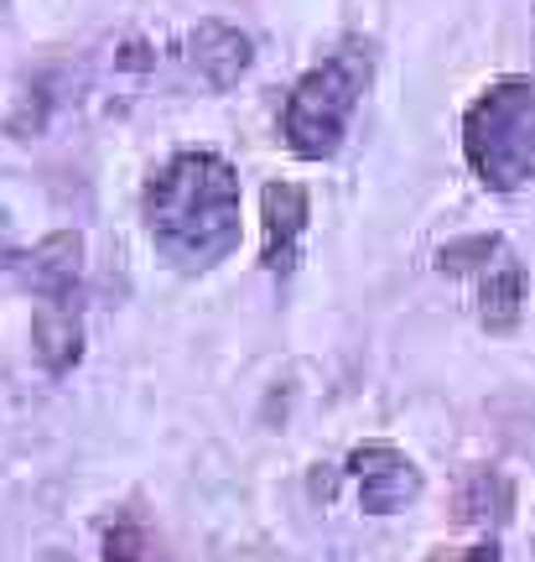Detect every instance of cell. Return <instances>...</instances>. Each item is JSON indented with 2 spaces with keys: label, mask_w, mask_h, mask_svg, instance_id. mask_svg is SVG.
I'll use <instances>...</instances> for the list:
<instances>
[{
  "label": "cell",
  "mask_w": 535,
  "mask_h": 562,
  "mask_svg": "<svg viewBox=\"0 0 535 562\" xmlns=\"http://www.w3.org/2000/svg\"><path fill=\"white\" fill-rule=\"evenodd\" d=\"M436 271L457 277L474 297L478 318L489 328H510L520 318V302H525V266L510 250V240L499 235H468L436 250Z\"/></svg>",
  "instance_id": "4"
},
{
  "label": "cell",
  "mask_w": 535,
  "mask_h": 562,
  "mask_svg": "<svg viewBox=\"0 0 535 562\" xmlns=\"http://www.w3.org/2000/svg\"><path fill=\"white\" fill-rule=\"evenodd\" d=\"M260 209H265V271H292L297 266V240L307 229V193L297 182H271L260 193Z\"/></svg>",
  "instance_id": "6"
},
{
  "label": "cell",
  "mask_w": 535,
  "mask_h": 562,
  "mask_svg": "<svg viewBox=\"0 0 535 562\" xmlns=\"http://www.w3.org/2000/svg\"><path fill=\"white\" fill-rule=\"evenodd\" d=\"M187 58L208 89H235L239 74L250 68V37L229 21H198V32L187 37Z\"/></svg>",
  "instance_id": "7"
},
{
  "label": "cell",
  "mask_w": 535,
  "mask_h": 562,
  "mask_svg": "<svg viewBox=\"0 0 535 562\" xmlns=\"http://www.w3.org/2000/svg\"><path fill=\"white\" fill-rule=\"evenodd\" d=\"M369 47H338L333 58H322L307 79L292 89V100H286V115H281V136L286 146L297 151L301 161H328L343 146V131L354 121L358 110V94H364V83H369Z\"/></svg>",
  "instance_id": "3"
},
{
  "label": "cell",
  "mask_w": 535,
  "mask_h": 562,
  "mask_svg": "<svg viewBox=\"0 0 535 562\" xmlns=\"http://www.w3.org/2000/svg\"><path fill=\"white\" fill-rule=\"evenodd\" d=\"M37 562H73V558H68V552H58V547H47V552H42Z\"/></svg>",
  "instance_id": "12"
},
{
  "label": "cell",
  "mask_w": 535,
  "mask_h": 562,
  "mask_svg": "<svg viewBox=\"0 0 535 562\" xmlns=\"http://www.w3.org/2000/svg\"><path fill=\"white\" fill-rule=\"evenodd\" d=\"M349 474L358 484V501L369 516H390L421 495V469L390 442H364L349 453Z\"/></svg>",
  "instance_id": "5"
},
{
  "label": "cell",
  "mask_w": 535,
  "mask_h": 562,
  "mask_svg": "<svg viewBox=\"0 0 535 562\" xmlns=\"http://www.w3.org/2000/svg\"><path fill=\"white\" fill-rule=\"evenodd\" d=\"M457 562H499V547H494V542H483V547H474V552H463Z\"/></svg>",
  "instance_id": "11"
},
{
  "label": "cell",
  "mask_w": 535,
  "mask_h": 562,
  "mask_svg": "<svg viewBox=\"0 0 535 562\" xmlns=\"http://www.w3.org/2000/svg\"><path fill=\"white\" fill-rule=\"evenodd\" d=\"M146 229L167 261L208 271L239 245V178L214 151H178L146 188Z\"/></svg>",
  "instance_id": "1"
},
{
  "label": "cell",
  "mask_w": 535,
  "mask_h": 562,
  "mask_svg": "<svg viewBox=\"0 0 535 562\" xmlns=\"http://www.w3.org/2000/svg\"><path fill=\"white\" fill-rule=\"evenodd\" d=\"M79 271H83V240L79 235H68V229L47 235L37 250L21 256V277H26V286H32L37 297L68 302L73 297V286H79Z\"/></svg>",
  "instance_id": "8"
},
{
  "label": "cell",
  "mask_w": 535,
  "mask_h": 562,
  "mask_svg": "<svg viewBox=\"0 0 535 562\" xmlns=\"http://www.w3.org/2000/svg\"><path fill=\"white\" fill-rule=\"evenodd\" d=\"M104 562H157V558H151V542H146L140 526L119 521L104 531Z\"/></svg>",
  "instance_id": "10"
},
{
  "label": "cell",
  "mask_w": 535,
  "mask_h": 562,
  "mask_svg": "<svg viewBox=\"0 0 535 562\" xmlns=\"http://www.w3.org/2000/svg\"><path fill=\"white\" fill-rule=\"evenodd\" d=\"M463 151L483 188L515 193L535 178V83L499 79L463 115Z\"/></svg>",
  "instance_id": "2"
},
{
  "label": "cell",
  "mask_w": 535,
  "mask_h": 562,
  "mask_svg": "<svg viewBox=\"0 0 535 562\" xmlns=\"http://www.w3.org/2000/svg\"><path fill=\"white\" fill-rule=\"evenodd\" d=\"M32 349L47 375H68L83 360V323L73 313V302L42 297V307L32 313Z\"/></svg>",
  "instance_id": "9"
}]
</instances>
